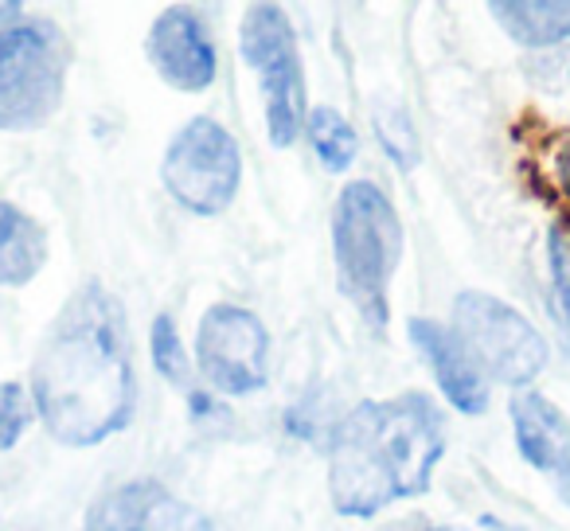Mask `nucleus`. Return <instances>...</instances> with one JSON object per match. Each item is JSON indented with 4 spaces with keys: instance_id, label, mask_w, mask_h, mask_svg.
Listing matches in <instances>:
<instances>
[{
    "instance_id": "nucleus-1",
    "label": "nucleus",
    "mask_w": 570,
    "mask_h": 531,
    "mask_svg": "<svg viewBox=\"0 0 570 531\" xmlns=\"http://www.w3.org/2000/svg\"><path fill=\"white\" fill-rule=\"evenodd\" d=\"M32 406L43 430L71 450H90L137 411V375L121 302L98 282L71 294L32 360Z\"/></svg>"
},
{
    "instance_id": "nucleus-2",
    "label": "nucleus",
    "mask_w": 570,
    "mask_h": 531,
    "mask_svg": "<svg viewBox=\"0 0 570 531\" xmlns=\"http://www.w3.org/2000/svg\"><path fill=\"white\" fill-rule=\"evenodd\" d=\"M442 453L445 419L430 395L367 399L328 437V500L348 520H372L395 500L426 496Z\"/></svg>"
},
{
    "instance_id": "nucleus-3",
    "label": "nucleus",
    "mask_w": 570,
    "mask_h": 531,
    "mask_svg": "<svg viewBox=\"0 0 570 531\" xmlns=\"http://www.w3.org/2000/svg\"><path fill=\"white\" fill-rule=\"evenodd\" d=\"M333 258L341 294L372 333H387L391 282L403 262V223L391 196L372 180H352L333 207Z\"/></svg>"
},
{
    "instance_id": "nucleus-4",
    "label": "nucleus",
    "mask_w": 570,
    "mask_h": 531,
    "mask_svg": "<svg viewBox=\"0 0 570 531\" xmlns=\"http://www.w3.org/2000/svg\"><path fill=\"white\" fill-rule=\"evenodd\" d=\"M71 48L51 20H20L0 32V134L48 126L67 95Z\"/></svg>"
},
{
    "instance_id": "nucleus-5",
    "label": "nucleus",
    "mask_w": 570,
    "mask_h": 531,
    "mask_svg": "<svg viewBox=\"0 0 570 531\" xmlns=\"http://www.w3.org/2000/svg\"><path fill=\"white\" fill-rule=\"evenodd\" d=\"M238 51L258 79L269 145L294 149L309 118V90H305V63L294 24L274 0H258L246 9L243 28H238Z\"/></svg>"
},
{
    "instance_id": "nucleus-6",
    "label": "nucleus",
    "mask_w": 570,
    "mask_h": 531,
    "mask_svg": "<svg viewBox=\"0 0 570 531\" xmlns=\"http://www.w3.org/2000/svg\"><path fill=\"white\" fill-rule=\"evenodd\" d=\"M450 328L489 383L523 391L543 375L547 360H551L539 328L515 305L500 302L484 289H465L453 297Z\"/></svg>"
},
{
    "instance_id": "nucleus-7",
    "label": "nucleus",
    "mask_w": 570,
    "mask_h": 531,
    "mask_svg": "<svg viewBox=\"0 0 570 531\" xmlns=\"http://www.w3.org/2000/svg\"><path fill=\"white\" fill-rule=\"evenodd\" d=\"M160 184L188 215H223L243 184V153L235 134L207 114L184 121L160 157Z\"/></svg>"
},
{
    "instance_id": "nucleus-8",
    "label": "nucleus",
    "mask_w": 570,
    "mask_h": 531,
    "mask_svg": "<svg viewBox=\"0 0 570 531\" xmlns=\"http://www.w3.org/2000/svg\"><path fill=\"white\" fill-rule=\"evenodd\" d=\"M196 367L207 387L246 399L269 380V333L258 313L243 305H212L196 328Z\"/></svg>"
},
{
    "instance_id": "nucleus-9",
    "label": "nucleus",
    "mask_w": 570,
    "mask_h": 531,
    "mask_svg": "<svg viewBox=\"0 0 570 531\" xmlns=\"http://www.w3.org/2000/svg\"><path fill=\"white\" fill-rule=\"evenodd\" d=\"M512 149L528 196L551 212L554 235L570 246V126L523 110L512 121Z\"/></svg>"
},
{
    "instance_id": "nucleus-10",
    "label": "nucleus",
    "mask_w": 570,
    "mask_h": 531,
    "mask_svg": "<svg viewBox=\"0 0 570 531\" xmlns=\"http://www.w3.org/2000/svg\"><path fill=\"white\" fill-rule=\"evenodd\" d=\"M145 56L160 82L180 95H204L219 75L215 40L191 4H168L145 36Z\"/></svg>"
},
{
    "instance_id": "nucleus-11",
    "label": "nucleus",
    "mask_w": 570,
    "mask_h": 531,
    "mask_svg": "<svg viewBox=\"0 0 570 531\" xmlns=\"http://www.w3.org/2000/svg\"><path fill=\"white\" fill-rule=\"evenodd\" d=\"M79 531H204V515L160 481H126L90 500Z\"/></svg>"
},
{
    "instance_id": "nucleus-12",
    "label": "nucleus",
    "mask_w": 570,
    "mask_h": 531,
    "mask_svg": "<svg viewBox=\"0 0 570 531\" xmlns=\"http://www.w3.org/2000/svg\"><path fill=\"white\" fill-rule=\"evenodd\" d=\"M515 450L531 469L551 476L559 496L570 504V419L539 391H520L508 403Z\"/></svg>"
},
{
    "instance_id": "nucleus-13",
    "label": "nucleus",
    "mask_w": 570,
    "mask_h": 531,
    "mask_svg": "<svg viewBox=\"0 0 570 531\" xmlns=\"http://www.w3.org/2000/svg\"><path fill=\"white\" fill-rule=\"evenodd\" d=\"M406 336L419 348V356L426 360L430 375L442 387L445 403L461 414H484L489 411V380L484 372L473 364V356L465 352V344L458 341L450 325L430 317H411Z\"/></svg>"
},
{
    "instance_id": "nucleus-14",
    "label": "nucleus",
    "mask_w": 570,
    "mask_h": 531,
    "mask_svg": "<svg viewBox=\"0 0 570 531\" xmlns=\"http://www.w3.org/2000/svg\"><path fill=\"white\" fill-rule=\"evenodd\" d=\"M497 28L512 43L551 51L570 40V0H484Z\"/></svg>"
},
{
    "instance_id": "nucleus-15",
    "label": "nucleus",
    "mask_w": 570,
    "mask_h": 531,
    "mask_svg": "<svg viewBox=\"0 0 570 531\" xmlns=\"http://www.w3.org/2000/svg\"><path fill=\"white\" fill-rule=\"evenodd\" d=\"M48 266V230L40 219L0 199V286L20 289Z\"/></svg>"
},
{
    "instance_id": "nucleus-16",
    "label": "nucleus",
    "mask_w": 570,
    "mask_h": 531,
    "mask_svg": "<svg viewBox=\"0 0 570 531\" xmlns=\"http://www.w3.org/2000/svg\"><path fill=\"white\" fill-rule=\"evenodd\" d=\"M305 137H309L313 153H317V160L328 173H348L360 153L356 129H352V121L344 118L341 110H333V106L309 110V118H305Z\"/></svg>"
},
{
    "instance_id": "nucleus-17",
    "label": "nucleus",
    "mask_w": 570,
    "mask_h": 531,
    "mask_svg": "<svg viewBox=\"0 0 570 531\" xmlns=\"http://www.w3.org/2000/svg\"><path fill=\"white\" fill-rule=\"evenodd\" d=\"M149 356H153V367H157L160 380H168L173 387H188L191 380V360H188V348L180 341V328L168 313H157L153 317V328H149Z\"/></svg>"
},
{
    "instance_id": "nucleus-18",
    "label": "nucleus",
    "mask_w": 570,
    "mask_h": 531,
    "mask_svg": "<svg viewBox=\"0 0 570 531\" xmlns=\"http://www.w3.org/2000/svg\"><path fill=\"white\" fill-rule=\"evenodd\" d=\"M32 391H24L20 383H0V453L17 450V442L32 426Z\"/></svg>"
},
{
    "instance_id": "nucleus-19",
    "label": "nucleus",
    "mask_w": 570,
    "mask_h": 531,
    "mask_svg": "<svg viewBox=\"0 0 570 531\" xmlns=\"http://www.w3.org/2000/svg\"><path fill=\"white\" fill-rule=\"evenodd\" d=\"M375 134H380V145L387 149V157L395 160L399 168L419 165V137H414V126L403 110L375 114Z\"/></svg>"
},
{
    "instance_id": "nucleus-20",
    "label": "nucleus",
    "mask_w": 570,
    "mask_h": 531,
    "mask_svg": "<svg viewBox=\"0 0 570 531\" xmlns=\"http://www.w3.org/2000/svg\"><path fill=\"white\" fill-rule=\"evenodd\" d=\"M551 278H554V297H559V309L570 325V246L562 243L551 230Z\"/></svg>"
},
{
    "instance_id": "nucleus-21",
    "label": "nucleus",
    "mask_w": 570,
    "mask_h": 531,
    "mask_svg": "<svg viewBox=\"0 0 570 531\" xmlns=\"http://www.w3.org/2000/svg\"><path fill=\"white\" fill-rule=\"evenodd\" d=\"M20 12H24V0H0V32L20 24Z\"/></svg>"
},
{
    "instance_id": "nucleus-22",
    "label": "nucleus",
    "mask_w": 570,
    "mask_h": 531,
    "mask_svg": "<svg viewBox=\"0 0 570 531\" xmlns=\"http://www.w3.org/2000/svg\"><path fill=\"white\" fill-rule=\"evenodd\" d=\"M422 531H450V528H422Z\"/></svg>"
}]
</instances>
